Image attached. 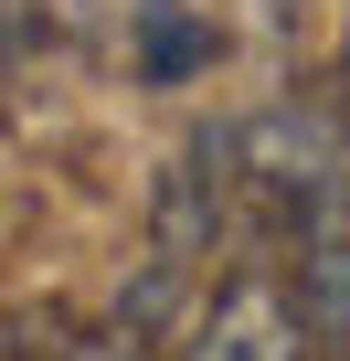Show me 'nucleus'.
Returning <instances> with one entry per match:
<instances>
[{
	"label": "nucleus",
	"instance_id": "nucleus-1",
	"mask_svg": "<svg viewBox=\"0 0 350 361\" xmlns=\"http://www.w3.org/2000/svg\"><path fill=\"white\" fill-rule=\"evenodd\" d=\"M202 361H308V308H297V287H276L265 266H244V276L213 298V319H202Z\"/></svg>",
	"mask_w": 350,
	"mask_h": 361
},
{
	"label": "nucleus",
	"instance_id": "nucleus-2",
	"mask_svg": "<svg viewBox=\"0 0 350 361\" xmlns=\"http://www.w3.org/2000/svg\"><path fill=\"white\" fill-rule=\"evenodd\" d=\"M32 11L54 32H138V22H159V0H32Z\"/></svg>",
	"mask_w": 350,
	"mask_h": 361
},
{
	"label": "nucleus",
	"instance_id": "nucleus-3",
	"mask_svg": "<svg viewBox=\"0 0 350 361\" xmlns=\"http://www.w3.org/2000/svg\"><path fill=\"white\" fill-rule=\"evenodd\" d=\"M0 54H11V0H0Z\"/></svg>",
	"mask_w": 350,
	"mask_h": 361
}]
</instances>
